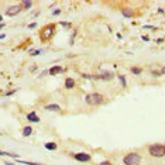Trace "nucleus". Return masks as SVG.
<instances>
[{
    "mask_svg": "<svg viewBox=\"0 0 165 165\" xmlns=\"http://www.w3.org/2000/svg\"><path fill=\"white\" fill-rule=\"evenodd\" d=\"M73 158H75L76 161H81V162H88V161H90V155L86 154V152H78V154L73 155Z\"/></svg>",
    "mask_w": 165,
    "mask_h": 165,
    "instance_id": "39448f33",
    "label": "nucleus"
},
{
    "mask_svg": "<svg viewBox=\"0 0 165 165\" xmlns=\"http://www.w3.org/2000/svg\"><path fill=\"white\" fill-rule=\"evenodd\" d=\"M100 165H112V164L109 161H103V162H100Z\"/></svg>",
    "mask_w": 165,
    "mask_h": 165,
    "instance_id": "a211bd4d",
    "label": "nucleus"
},
{
    "mask_svg": "<svg viewBox=\"0 0 165 165\" xmlns=\"http://www.w3.org/2000/svg\"><path fill=\"white\" fill-rule=\"evenodd\" d=\"M162 73H164V75H165V66H164V68H162Z\"/></svg>",
    "mask_w": 165,
    "mask_h": 165,
    "instance_id": "aec40b11",
    "label": "nucleus"
},
{
    "mask_svg": "<svg viewBox=\"0 0 165 165\" xmlns=\"http://www.w3.org/2000/svg\"><path fill=\"white\" fill-rule=\"evenodd\" d=\"M27 120H30V121H34V123H38V121H40V117H38V116H37L35 113H28L27 114Z\"/></svg>",
    "mask_w": 165,
    "mask_h": 165,
    "instance_id": "0eeeda50",
    "label": "nucleus"
},
{
    "mask_svg": "<svg viewBox=\"0 0 165 165\" xmlns=\"http://www.w3.org/2000/svg\"><path fill=\"white\" fill-rule=\"evenodd\" d=\"M133 73H141V68H131Z\"/></svg>",
    "mask_w": 165,
    "mask_h": 165,
    "instance_id": "2eb2a0df",
    "label": "nucleus"
},
{
    "mask_svg": "<svg viewBox=\"0 0 165 165\" xmlns=\"http://www.w3.org/2000/svg\"><path fill=\"white\" fill-rule=\"evenodd\" d=\"M54 30H55L54 24H50V26H47L45 28H42L41 30V38H42V40H48V38H51L52 34H54Z\"/></svg>",
    "mask_w": 165,
    "mask_h": 165,
    "instance_id": "20e7f679",
    "label": "nucleus"
},
{
    "mask_svg": "<svg viewBox=\"0 0 165 165\" xmlns=\"http://www.w3.org/2000/svg\"><path fill=\"white\" fill-rule=\"evenodd\" d=\"M85 100H86V103H88V105H92V106H97V105H102L103 100H105V97H103L100 93H90V95H88L86 97H85Z\"/></svg>",
    "mask_w": 165,
    "mask_h": 165,
    "instance_id": "f257e3e1",
    "label": "nucleus"
},
{
    "mask_svg": "<svg viewBox=\"0 0 165 165\" xmlns=\"http://www.w3.org/2000/svg\"><path fill=\"white\" fill-rule=\"evenodd\" d=\"M31 133H33V128L30 127V126H27V127L23 128V136H24V137H28Z\"/></svg>",
    "mask_w": 165,
    "mask_h": 165,
    "instance_id": "9d476101",
    "label": "nucleus"
},
{
    "mask_svg": "<svg viewBox=\"0 0 165 165\" xmlns=\"http://www.w3.org/2000/svg\"><path fill=\"white\" fill-rule=\"evenodd\" d=\"M123 16H124V17H133V16H134V11L130 10V9H124V10H123Z\"/></svg>",
    "mask_w": 165,
    "mask_h": 165,
    "instance_id": "ddd939ff",
    "label": "nucleus"
},
{
    "mask_svg": "<svg viewBox=\"0 0 165 165\" xmlns=\"http://www.w3.org/2000/svg\"><path fill=\"white\" fill-rule=\"evenodd\" d=\"M65 86H66V89H72L75 86V81H73L72 78H68L65 81Z\"/></svg>",
    "mask_w": 165,
    "mask_h": 165,
    "instance_id": "6e6552de",
    "label": "nucleus"
},
{
    "mask_svg": "<svg viewBox=\"0 0 165 165\" xmlns=\"http://www.w3.org/2000/svg\"><path fill=\"white\" fill-rule=\"evenodd\" d=\"M45 110H54V112H59V110H61V107H59L58 105H48V106H45Z\"/></svg>",
    "mask_w": 165,
    "mask_h": 165,
    "instance_id": "9b49d317",
    "label": "nucleus"
},
{
    "mask_svg": "<svg viewBox=\"0 0 165 165\" xmlns=\"http://www.w3.org/2000/svg\"><path fill=\"white\" fill-rule=\"evenodd\" d=\"M150 154L155 158H161L165 155V145L164 144H152L150 147Z\"/></svg>",
    "mask_w": 165,
    "mask_h": 165,
    "instance_id": "f03ea898",
    "label": "nucleus"
},
{
    "mask_svg": "<svg viewBox=\"0 0 165 165\" xmlns=\"http://www.w3.org/2000/svg\"><path fill=\"white\" fill-rule=\"evenodd\" d=\"M3 27H4V24H3V23H2V24H0V28H3Z\"/></svg>",
    "mask_w": 165,
    "mask_h": 165,
    "instance_id": "412c9836",
    "label": "nucleus"
},
{
    "mask_svg": "<svg viewBox=\"0 0 165 165\" xmlns=\"http://www.w3.org/2000/svg\"><path fill=\"white\" fill-rule=\"evenodd\" d=\"M28 27H30V28H34V27H35V23H31Z\"/></svg>",
    "mask_w": 165,
    "mask_h": 165,
    "instance_id": "6ab92c4d",
    "label": "nucleus"
},
{
    "mask_svg": "<svg viewBox=\"0 0 165 165\" xmlns=\"http://www.w3.org/2000/svg\"><path fill=\"white\" fill-rule=\"evenodd\" d=\"M31 6H33L31 2H23V3H21V9H30Z\"/></svg>",
    "mask_w": 165,
    "mask_h": 165,
    "instance_id": "4468645a",
    "label": "nucleus"
},
{
    "mask_svg": "<svg viewBox=\"0 0 165 165\" xmlns=\"http://www.w3.org/2000/svg\"><path fill=\"white\" fill-rule=\"evenodd\" d=\"M21 164H26V165H41V164H35V162H27V161H18Z\"/></svg>",
    "mask_w": 165,
    "mask_h": 165,
    "instance_id": "dca6fc26",
    "label": "nucleus"
},
{
    "mask_svg": "<svg viewBox=\"0 0 165 165\" xmlns=\"http://www.w3.org/2000/svg\"><path fill=\"white\" fill-rule=\"evenodd\" d=\"M45 148L50 151H54L58 148V145H57V143H45Z\"/></svg>",
    "mask_w": 165,
    "mask_h": 165,
    "instance_id": "1a4fd4ad",
    "label": "nucleus"
},
{
    "mask_svg": "<svg viewBox=\"0 0 165 165\" xmlns=\"http://www.w3.org/2000/svg\"><path fill=\"white\" fill-rule=\"evenodd\" d=\"M59 72H62V68H61V66H54V68L50 69V73H51V75H57V73H59Z\"/></svg>",
    "mask_w": 165,
    "mask_h": 165,
    "instance_id": "f8f14e48",
    "label": "nucleus"
},
{
    "mask_svg": "<svg viewBox=\"0 0 165 165\" xmlns=\"http://www.w3.org/2000/svg\"><path fill=\"white\" fill-rule=\"evenodd\" d=\"M0 21H2V16H0Z\"/></svg>",
    "mask_w": 165,
    "mask_h": 165,
    "instance_id": "4be33fe9",
    "label": "nucleus"
},
{
    "mask_svg": "<svg viewBox=\"0 0 165 165\" xmlns=\"http://www.w3.org/2000/svg\"><path fill=\"white\" fill-rule=\"evenodd\" d=\"M119 79H120V82L126 86V78H124V76H121V75H120V76H119Z\"/></svg>",
    "mask_w": 165,
    "mask_h": 165,
    "instance_id": "f3484780",
    "label": "nucleus"
},
{
    "mask_svg": "<svg viewBox=\"0 0 165 165\" xmlns=\"http://www.w3.org/2000/svg\"><path fill=\"white\" fill-rule=\"evenodd\" d=\"M140 161H141V157L137 152H130L124 157V165H138Z\"/></svg>",
    "mask_w": 165,
    "mask_h": 165,
    "instance_id": "7ed1b4c3",
    "label": "nucleus"
},
{
    "mask_svg": "<svg viewBox=\"0 0 165 165\" xmlns=\"http://www.w3.org/2000/svg\"><path fill=\"white\" fill-rule=\"evenodd\" d=\"M6 165H13V164H6Z\"/></svg>",
    "mask_w": 165,
    "mask_h": 165,
    "instance_id": "5701e85b",
    "label": "nucleus"
},
{
    "mask_svg": "<svg viewBox=\"0 0 165 165\" xmlns=\"http://www.w3.org/2000/svg\"><path fill=\"white\" fill-rule=\"evenodd\" d=\"M21 11V6H11V7H9L7 9V11H6V14L7 16H16V14H18Z\"/></svg>",
    "mask_w": 165,
    "mask_h": 165,
    "instance_id": "423d86ee",
    "label": "nucleus"
}]
</instances>
